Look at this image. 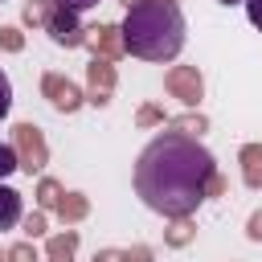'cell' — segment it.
<instances>
[{
  "label": "cell",
  "instance_id": "obj_1",
  "mask_svg": "<svg viewBox=\"0 0 262 262\" xmlns=\"http://www.w3.org/2000/svg\"><path fill=\"white\" fill-rule=\"evenodd\" d=\"M217 172V160L209 147H201V139L164 131L156 135L139 160H135V196L160 213V217H192L196 205L205 201V180Z\"/></svg>",
  "mask_w": 262,
  "mask_h": 262
},
{
  "label": "cell",
  "instance_id": "obj_2",
  "mask_svg": "<svg viewBox=\"0 0 262 262\" xmlns=\"http://www.w3.org/2000/svg\"><path fill=\"white\" fill-rule=\"evenodd\" d=\"M123 49L143 61H172L184 49V16L168 0H139L127 8L123 25Z\"/></svg>",
  "mask_w": 262,
  "mask_h": 262
},
{
  "label": "cell",
  "instance_id": "obj_3",
  "mask_svg": "<svg viewBox=\"0 0 262 262\" xmlns=\"http://www.w3.org/2000/svg\"><path fill=\"white\" fill-rule=\"evenodd\" d=\"M8 143H12V151H16V168H20V172H29V176H41V172H45V164H49V143H45V135H41L37 123H16Z\"/></svg>",
  "mask_w": 262,
  "mask_h": 262
},
{
  "label": "cell",
  "instance_id": "obj_4",
  "mask_svg": "<svg viewBox=\"0 0 262 262\" xmlns=\"http://www.w3.org/2000/svg\"><path fill=\"white\" fill-rule=\"evenodd\" d=\"M41 98H45L53 111H61V115H74V111L86 106V94H82L66 74H57V70L41 74Z\"/></svg>",
  "mask_w": 262,
  "mask_h": 262
},
{
  "label": "cell",
  "instance_id": "obj_5",
  "mask_svg": "<svg viewBox=\"0 0 262 262\" xmlns=\"http://www.w3.org/2000/svg\"><path fill=\"white\" fill-rule=\"evenodd\" d=\"M164 90H168L172 98H180L188 111H196V102L205 98V78H201L196 66H172V70L164 74Z\"/></svg>",
  "mask_w": 262,
  "mask_h": 262
},
{
  "label": "cell",
  "instance_id": "obj_6",
  "mask_svg": "<svg viewBox=\"0 0 262 262\" xmlns=\"http://www.w3.org/2000/svg\"><path fill=\"white\" fill-rule=\"evenodd\" d=\"M45 33H49V41H53V45H61V49H78V45L86 41V25L78 20V12L57 8V4H53V12H49Z\"/></svg>",
  "mask_w": 262,
  "mask_h": 262
},
{
  "label": "cell",
  "instance_id": "obj_7",
  "mask_svg": "<svg viewBox=\"0 0 262 262\" xmlns=\"http://www.w3.org/2000/svg\"><path fill=\"white\" fill-rule=\"evenodd\" d=\"M94 57H106V61H119L127 49H123V33L119 25H90L86 29V41H82Z\"/></svg>",
  "mask_w": 262,
  "mask_h": 262
},
{
  "label": "cell",
  "instance_id": "obj_8",
  "mask_svg": "<svg viewBox=\"0 0 262 262\" xmlns=\"http://www.w3.org/2000/svg\"><path fill=\"white\" fill-rule=\"evenodd\" d=\"M115 82H119L115 61H106V57H90V66H86V86H90V90H98V94H111V90H115Z\"/></svg>",
  "mask_w": 262,
  "mask_h": 262
},
{
  "label": "cell",
  "instance_id": "obj_9",
  "mask_svg": "<svg viewBox=\"0 0 262 262\" xmlns=\"http://www.w3.org/2000/svg\"><path fill=\"white\" fill-rule=\"evenodd\" d=\"M74 254H78V229H61L45 237V262H74Z\"/></svg>",
  "mask_w": 262,
  "mask_h": 262
},
{
  "label": "cell",
  "instance_id": "obj_10",
  "mask_svg": "<svg viewBox=\"0 0 262 262\" xmlns=\"http://www.w3.org/2000/svg\"><path fill=\"white\" fill-rule=\"evenodd\" d=\"M168 131H176V135H188V139H201L205 131H209V115H201V111H184V115H168V123H164Z\"/></svg>",
  "mask_w": 262,
  "mask_h": 262
},
{
  "label": "cell",
  "instance_id": "obj_11",
  "mask_svg": "<svg viewBox=\"0 0 262 262\" xmlns=\"http://www.w3.org/2000/svg\"><path fill=\"white\" fill-rule=\"evenodd\" d=\"M53 213L61 217V225H78V221H86V213H90V196H86V192H61V201H57Z\"/></svg>",
  "mask_w": 262,
  "mask_h": 262
},
{
  "label": "cell",
  "instance_id": "obj_12",
  "mask_svg": "<svg viewBox=\"0 0 262 262\" xmlns=\"http://www.w3.org/2000/svg\"><path fill=\"white\" fill-rule=\"evenodd\" d=\"M237 164H242L246 188H262V143H246L237 151Z\"/></svg>",
  "mask_w": 262,
  "mask_h": 262
},
{
  "label": "cell",
  "instance_id": "obj_13",
  "mask_svg": "<svg viewBox=\"0 0 262 262\" xmlns=\"http://www.w3.org/2000/svg\"><path fill=\"white\" fill-rule=\"evenodd\" d=\"M192 237H196V221H192V217H172V221L164 225V246H168V250H184Z\"/></svg>",
  "mask_w": 262,
  "mask_h": 262
},
{
  "label": "cell",
  "instance_id": "obj_14",
  "mask_svg": "<svg viewBox=\"0 0 262 262\" xmlns=\"http://www.w3.org/2000/svg\"><path fill=\"white\" fill-rule=\"evenodd\" d=\"M49 12H53V0H25L20 4V25L25 29H45Z\"/></svg>",
  "mask_w": 262,
  "mask_h": 262
},
{
  "label": "cell",
  "instance_id": "obj_15",
  "mask_svg": "<svg viewBox=\"0 0 262 262\" xmlns=\"http://www.w3.org/2000/svg\"><path fill=\"white\" fill-rule=\"evenodd\" d=\"M16 221H20V192L8 188V184H0V233L12 229Z\"/></svg>",
  "mask_w": 262,
  "mask_h": 262
},
{
  "label": "cell",
  "instance_id": "obj_16",
  "mask_svg": "<svg viewBox=\"0 0 262 262\" xmlns=\"http://www.w3.org/2000/svg\"><path fill=\"white\" fill-rule=\"evenodd\" d=\"M61 192H66V188H61V184H57L53 176H41V180H37V192H33V196H37V209H41V213H49V209H57V201H61Z\"/></svg>",
  "mask_w": 262,
  "mask_h": 262
},
{
  "label": "cell",
  "instance_id": "obj_17",
  "mask_svg": "<svg viewBox=\"0 0 262 262\" xmlns=\"http://www.w3.org/2000/svg\"><path fill=\"white\" fill-rule=\"evenodd\" d=\"M168 123V115L156 106V102H143L139 111H135V127H164Z\"/></svg>",
  "mask_w": 262,
  "mask_h": 262
},
{
  "label": "cell",
  "instance_id": "obj_18",
  "mask_svg": "<svg viewBox=\"0 0 262 262\" xmlns=\"http://www.w3.org/2000/svg\"><path fill=\"white\" fill-rule=\"evenodd\" d=\"M0 49H4V53H20V49H25L20 25H0Z\"/></svg>",
  "mask_w": 262,
  "mask_h": 262
},
{
  "label": "cell",
  "instance_id": "obj_19",
  "mask_svg": "<svg viewBox=\"0 0 262 262\" xmlns=\"http://www.w3.org/2000/svg\"><path fill=\"white\" fill-rule=\"evenodd\" d=\"M45 229H49V221H45V213H41V209L25 217V242H33V237H45Z\"/></svg>",
  "mask_w": 262,
  "mask_h": 262
},
{
  "label": "cell",
  "instance_id": "obj_20",
  "mask_svg": "<svg viewBox=\"0 0 262 262\" xmlns=\"http://www.w3.org/2000/svg\"><path fill=\"white\" fill-rule=\"evenodd\" d=\"M4 262H41V258H37V250H33V242H16V246H8V254H4Z\"/></svg>",
  "mask_w": 262,
  "mask_h": 262
},
{
  "label": "cell",
  "instance_id": "obj_21",
  "mask_svg": "<svg viewBox=\"0 0 262 262\" xmlns=\"http://www.w3.org/2000/svg\"><path fill=\"white\" fill-rule=\"evenodd\" d=\"M225 188H229V180H225L221 172H213V176L205 180V201H213V196H225Z\"/></svg>",
  "mask_w": 262,
  "mask_h": 262
},
{
  "label": "cell",
  "instance_id": "obj_22",
  "mask_svg": "<svg viewBox=\"0 0 262 262\" xmlns=\"http://www.w3.org/2000/svg\"><path fill=\"white\" fill-rule=\"evenodd\" d=\"M123 262H156V254H151V246L135 242L131 250H123Z\"/></svg>",
  "mask_w": 262,
  "mask_h": 262
},
{
  "label": "cell",
  "instance_id": "obj_23",
  "mask_svg": "<svg viewBox=\"0 0 262 262\" xmlns=\"http://www.w3.org/2000/svg\"><path fill=\"white\" fill-rule=\"evenodd\" d=\"M12 172H16V151H12V143H0V180Z\"/></svg>",
  "mask_w": 262,
  "mask_h": 262
},
{
  "label": "cell",
  "instance_id": "obj_24",
  "mask_svg": "<svg viewBox=\"0 0 262 262\" xmlns=\"http://www.w3.org/2000/svg\"><path fill=\"white\" fill-rule=\"evenodd\" d=\"M12 111V82H8V74L0 70V119Z\"/></svg>",
  "mask_w": 262,
  "mask_h": 262
},
{
  "label": "cell",
  "instance_id": "obj_25",
  "mask_svg": "<svg viewBox=\"0 0 262 262\" xmlns=\"http://www.w3.org/2000/svg\"><path fill=\"white\" fill-rule=\"evenodd\" d=\"M246 237H250V242H262V209L250 213V221H246Z\"/></svg>",
  "mask_w": 262,
  "mask_h": 262
},
{
  "label": "cell",
  "instance_id": "obj_26",
  "mask_svg": "<svg viewBox=\"0 0 262 262\" xmlns=\"http://www.w3.org/2000/svg\"><path fill=\"white\" fill-rule=\"evenodd\" d=\"M246 4V16H250V25L254 29H262V0H242Z\"/></svg>",
  "mask_w": 262,
  "mask_h": 262
},
{
  "label": "cell",
  "instance_id": "obj_27",
  "mask_svg": "<svg viewBox=\"0 0 262 262\" xmlns=\"http://www.w3.org/2000/svg\"><path fill=\"white\" fill-rule=\"evenodd\" d=\"M57 8H70V12H86V8H94V4H102V0H53Z\"/></svg>",
  "mask_w": 262,
  "mask_h": 262
},
{
  "label": "cell",
  "instance_id": "obj_28",
  "mask_svg": "<svg viewBox=\"0 0 262 262\" xmlns=\"http://www.w3.org/2000/svg\"><path fill=\"white\" fill-rule=\"evenodd\" d=\"M94 262H123V250H98Z\"/></svg>",
  "mask_w": 262,
  "mask_h": 262
},
{
  "label": "cell",
  "instance_id": "obj_29",
  "mask_svg": "<svg viewBox=\"0 0 262 262\" xmlns=\"http://www.w3.org/2000/svg\"><path fill=\"white\" fill-rule=\"evenodd\" d=\"M123 4H127V8H131V4H139V0H123Z\"/></svg>",
  "mask_w": 262,
  "mask_h": 262
},
{
  "label": "cell",
  "instance_id": "obj_30",
  "mask_svg": "<svg viewBox=\"0 0 262 262\" xmlns=\"http://www.w3.org/2000/svg\"><path fill=\"white\" fill-rule=\"evenodd\" d=\"M4 254H8V250H0V262H4Z\"/></svg>",
  "mask_w": 262,
  "mask_h": 262
},
{
  "label": "cell",
  "instance_id": "obj_31",
  "mask_svg": "<svg viewBox=\"0 0 262 262\" xmlns=\"http://www.w3.org/2000/svg\"><path fill=\"white\" fill-rule=\"evenodd\" d=\"M221 4H237V0H221Z\"/></svg>",
  "mask_w": 262,
  "mask_h": 262
},
{
  "label": "cell",
  "instance_id": "obj_32",
  "mask_svg": "<svg viewBox=\"0 0 262 262\" xmlns=\"http://www.w3.org/2000/svg\"><path fill=\"white\" fill-rule=\"evenodd\" d=\"M168 4H176V0H168Z\"/></svg>",
  "mask_w": 262,
  "mask_h": 262
}]
</instances>
